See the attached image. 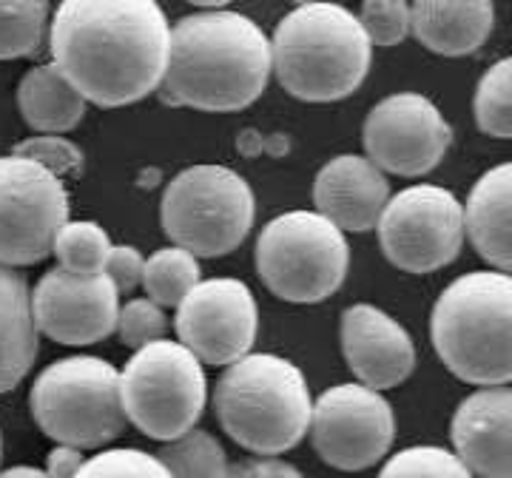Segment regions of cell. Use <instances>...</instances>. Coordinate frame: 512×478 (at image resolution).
Wrapping results in <instances>:
<instances>
[{"instance_id": "6da1fadb", "label": "cell", "mask_w": 512, "mask_h": 478, "mask_svg": "<svg viewBox=\"0 0 512 478\" xmlns=\"http://www.w3.org/2000/svg\"><path fill=\"white\" fill-rule=\"evenodd\" d=\"M49 49L86 103L117 109L163 86L171 23L151 0H66L52 12Z\"/></svg>"}, {"instance_id": "7a4b0ae2", "label": "cell", "mask_w": 512, "mask_h": 478, "mask_svg": "<svg viewBox=\"0 0 512 478\" xmlns=\"http://www.w3.org/2000/svg\"><path fill=\"white\" fill-rule=\"evenodd\" d=\"M271 72V40L254 20L228 9H208L171 26V55L160 94L171 106L239 111L259 100Z\"/></svg>"}, {"instance_id": "3957f363", "label": "cell", "mask_w": 512, "mask_h": 478, "mask_svg": "<svg viewBox=\"0 0 512 478\" xmlns=\"http://www.w3.org/2000/svg\"><path fill=\"white\" fill-rule=\"evenodd\" d=\"M282 89L305 103L345 100L365 83L373 60L359 18L339 3H299L271 40Z\"/></svg>"}, {"instance_id": "277c9868", "label": "cell", "mask_w": 512, "mask_h": 478, "mask_svg": "<svg viewBox=\"0 0 512 478\" xmlns=\"http://www.w3.org/2000/svg\"><path fill=\"white\" fill-rule=\"evenodd\" d=\"M433 348L461 382L507 387L512 382V276L470 271L453 279L433 305Z\"/></svg>"}, {"instance_id": "5b68a950", "label": "cell", "mask_w": 512, "mask_h": 478, "mask_svg": "<svg viewBox=\"0 0 512 478\" xmlns=\"http://www.w3.org/2000/svg\"><path fill=\"white\" fill-rule=\"evenodd\" d=\"M222 430L245 450L276 459L311 430L313 402L302 370L274 353H248L214 387Z\"/></svg>"}, {"instance_id": "8992f818", "label": "cell", "mask_w": 512, "mask_h": 478, "mask_svg": "<svg viewBox=\"0 0 512 478\" xmlns=\"http://www.w3.org/2000/svg\"><path fill=\"white\" fill-rule=\"evenodd\" d=\"M29 405L49 439L77 450L114 442L128 424L120 370L97 356H66L40 370Z\"/></svg>"}, {"instance_id": "52a82bcc", "label": "cell", "mask_w": 512, "mask_h": 478, "mask_svg": "<svg viewBox=\"0 0 512 478\" xmlns=\"http://www.w3.org/2000/svg\"><path fill=\"white\" fill-rule=\"evenodd\" d=\"M348 268V239L316 211L279 214L256 239V271L265 288L293 305L325 302L342 288Z\"/></svg>"}, {"instance_id": "ba28073f", "label": "cell", "mask_w": 512, "mask_h": 478, "mask_svg": "<svg viewBox=\"0 0 512 478\" xmlns=\"http://www.w3.org/2000/svg\"><path fill=\"white\" fill-rule=\"evenodd\" d=\"M168 239L194 257H225L245 242L256 217L251 185L228 166H191L163 194Z\"/></svg>"}, {"instance_id": "9c48e42d", "label": "cell", "mask_w": 512, "mask_h": 478, "mask_svg": "<svg viewBox=\"0 0 512 478\" xmlns=\"http://www.w3.org/2000/svg\"><path fill=\"white\" fill-rule=\"evenodd\" d=\"M126 419L143 436L174 442L200 422L208 382L202 362L180 342H151L134 350L120 370Z\"/></svg>"}, {"instance_id": "30bf717a", "label": "cell", "mask_w": 512, "mask_h": 478, "mask_svg": "<svg viewBox=\"0 0 512 478\" xmlns=\"http://www.w3.org/2000/svg\"><path fill=\"white\" fill-rule=\"evenodd\" d=\"M376 234L382 254L399 271L433 274L461 254L464 205L441 185H410L387 200Z\"/></svg>"}, {"instance_id": "8fae6325", "label": "cell", "mask_w": 512, "mask_h": 478, "mask_svg": "<svg viewBox=\"0 0 512 478\" xmlns=\"http://www.w3.org/2000/svg\"><path fill=\"white\" fill-rule=\"evenodd\" d=\"M69 222L63 180L26 157H0V265L23 268L52 254L55 237Z\"/></svg>"}, {"instance_id": "7c38bea8", "label": "cell", "mask_w": 512, "mask_h": 478, "mask_svg": "<svg viewBox=\"0 0 512 478\" xmlns=\"http://www.w3.org/2000/svg\"><path fill=\"white\" fill-rule=\"evenodd\" d=\"M308 433L313 450L325 464L345 473H359L379 464L393 447L396 416L379 390L345 382L328 387L316 399Z\"/></svg>"}, {"instance_id": "4fadbf2b", "label": "cell", "mask_w": 512, "mask_h": 478, "mask_svg": "<svg viewBox=\"0 0 512 478\" xmlns=\"http://www.w3.org/2000/svg\"><path fill=\"white\" fill-rule=\"evenodd\" d=\"M367 160L379 171L421 177L439 166L453 143V129L439 106L419 92H396L365 117Z\"/></svg>"}, {"instance_id": "5bb4252c", "label": "cell", "mask_w": 512, "mask_h": 478, "mask_svg": "<svg viewBox=\"0 0 512 478\" xmlns=\"http://www.w3.org/2000/svg\"><path fill=\"white\" fill-rule=\"evenodd\" d=\"M259 308L242 279L217 276L200 285L177 305V336L205 365L228 368L245 359L256 342Z\"/></svg>"}, {"instance_id": "9a60e30c", "label": "cell", "mask_w": 512, "mask_h": 478, "mask_svg": "<svg viewBox=\"0 0 512 478\" xmlns=\"http://www.w3.org/2000/svg\"><path fill=\"white\" fill-rule=\"evenodd\" d=\"M120 294L106 274L74 276L52 268L32 291V316L37 333L57 345L83 348L117 331Z\"/></svg>"}, {"instance_id": "2e32d148", "label": "cell", "mask_w": 512, "mask_h": 478, "mask_svg": "<svg viewBox=\"0 0 512 478\" xmlns=\"http://www.w3.org/2000/svg\"><path fill=\"white\" fill-rule=\"evenodd\" d=\"M342 353L359 385L390 390L416 368V345L402 325L376 305H350L342 313Z\"/></svg>"}, {"instance_id": "e0dca14e", "label": "cell", "mask_w": 512, "mask_h": 478, "mask_svg": "<svg viewBox=\"0 0 512 478\" xmlns=\"http://www.w3.org/2000/svg\"><path fill=\"white\" fill-rule=\"evenodd\" d=\"M450 439L476 478H512V387L470 393L453 413Z\"/></svg>"}, {"instance_id": "ac0fdd59", "label": "cell", "mask_w": 512, "mask_h": 478, "mask_svg": "<svg viewBox=\"0 0 512 478\" xmlns=\"http://www.w3.org/2000/svg\"><path fill=\"white\" fill-rule=\"evenodd\" d=\"M390 200V183L384 171L359 154H339L328 160L313 183L316 214L333 222L342 234H365L376 228Z\"/></svg>"}, {"instance_id": "d6986e66", "label": "cell", "mask_w": 512, "mask_h": 478, "mask_svg": "<svg viewBox=\"0 0 512 478\" xmlns=\"http://www.w3.org/2000/svg\"><path fill=\"white\" fill-rule=\"evenodd\" d=\"M464 231L493 271L512 276V160L478 177L464 203Z\"/></svg>"}, {"instance_id": "ffe728a7", "label": "cell", "mask_w": 512, "mask_h": 478, "mask_svg": "<svg viewBox=\"0 0 512 478\" xmlns=\"http://www.w3.org/2000/svg\"><path fill=\"white\" fill-rule=\"evenodd\" d=\"M495 26V6L487 0L444 3L419 0L410 6V32L424 49L441 57L473 55Z\"/></svg>"}, {"instance_id": "44dd1931", "label": "cell", "mask_w": 512, "mask_h": 478, "mask_svg": "<svg viewBox=\"0 0 512 478\" xmlns=\"http://www.w3.org/2000/svg\"><path fill=\"white\" fill-rule=\"evenodd\" d=\"M37 328L29 282L0 265V393H9L32 370Z\"/></svg>"}, {"instance_id": "7402d4cb", "label": "cell", "mask_w": 512, "mask_h": 478, "mask_svg": "<svg viewBox=\"0 0 512 478\" xmlns=\"http://www.w3.org/2000/svg\"><path fill=\"white\" fill-rule=\"evenodd\" d=\"M18 109L26 126L37 134H63L83 120L86 100L60 74L55 63H40L20 80Z\"/></svg>"}, {"instance_id": "603a6c76", "label": "cell", "mask_w": 512, "mask_h": 478, "mask_svg": "<svg viewBox=\"0 0 512 478\" xmlns=\"http://www.w3.org/2000/svg\"><path fill=\"white\" fill-rule=\"evenodd\" d=\"M200 276V259L194 254H188L177 245L160 248L157 254L146 259V271H143L146 299L160 308H177L185 296L200 285Z\"/></svg>"}, {"instance_id": "cb8c5ba5", "label": "cell", "mask_w": 512, "mask_h": 478, "mask_svg": "<svg viewBox=\"0 0 512 478\" xmlns=\"http://www.w3.org/2000/svg\"><path fill=\"white\" fill-rule=\"evenodd\" d=\"M157 459L171 478H225L231 467L222 444L200 427L174 442H165Z\"/></svg>"}, {"instance_id": "d4e9b609", "label": "cell", "mask_w": 512, "mask_h": 478, "mask_svg": "<svg viewBox=\"0 0 512 478\" xmlns=\"http://www.w3.org/2000/svg\"><path fill=\"white\" fill-rule=\"evenodd\" d=\"M109 234L97 222H66L55 237L52 254L57 257V268L74 276H94L106 271L111 254Z\"/></svg>"}, {"instance_id": "484cf974", "label": "cell", "mask_w": 512, "mask_h": 478, "mask_svg": "<svg viewBox=\"0 0 512 478\" xmlns=\"http://www.w3.org/2000/svg\"><path fill=\"white\" fill-rule=\"evenodd\" d=\"M52 9L37 0L0 3V60L35 55L49 35Z\"/></svg>"}, {"instance_id": "4316f807", "label": "cell", "mask_w": 512, "mask_h": 478, "mask_svg": "<svg viewBox=\"0 0 512 478\" xmlns=\"http://www.w3.org/2000/svg\"><path fill=\"white\" fill-rule=\"evenodd\" d=\"M478 129L498 140H512V57L493 63L473 94Z\"/></svg>"}, {"instance_id": "83f0119b", "label": "cell", "mask_w": 512, "mask_h": 478, "mask_svg": "<svg viewBox=\"0 0 512 478\" xmlns=\"http://www.w3.org/2000/svg\"><path fill=\"white\" fill-rule=\"evenodd\" d=\"M376 478H476L458 459L453 450L436 444L404 447L396 456L384 461Z\"/></svg>"}, {"instance_id": "f1b7e54d", "label": "cell", "mask_w": 512, "mask_h": 478, "mask_svg": "<svg viewBox=\"0 0 512 478\" xmlns=\"http://www.w3.org/2000/svg\"><path fill=\"white\" fill-rule=\"evenodd\" d=\"M74 478H171L157 456L137 447H114L86 459Z\"/></svg>"}, {"instance_id": "f546056e", "label": "cell", "mask_w": 512, "mask_h": 478, "mask_svg": "<svg viewBox=\"0 0 512 478\" xmlns=\"http://www.w3.org/2000/svg\"><path fill=\"white\" fill-rule=\"evenodd\" d=\"M12 154L32 160L40 168H46L49 174H55L57 180L66 177H80L83 171V151L74 146L72 140H63L60 134H35L29 140H23L20 146H15Z\"/></svg>"}, {"instance_id": "4dcf8cb0", "label": "cell", "mask_w": 512, "mask_h": 478, "mask_svg": "<svg viewBox=\"0 0 512 478\" xmlns=\"http://www.w3.org/2000/svg\"><path fill=\"white\" fill-rule=\"evenodd\" d=\"M356 18L370 46H399L410 35V3L402 0H367Z\"/></svg>"}, {"instance_id": "1f68e13d", "label": "cell", "mask_w": 512, "mask_h": 478, "mask_svg": "<svg viewBox=\"0 0 512 478\" xmlns=\"http://www.w3.org/2000/svg\"><path fill=\"white\" fill-rule=\"evenodd\" d=\"M168 331V319L160 305H154L151 299H131L126 305H120L117 313V333L123 339V345L140 350L165 339Z\"/></svg>"}, {"instance_id": "d6a6232c", "label": "cell", "mask_w": 512, "mask_h": 478, "mask_svg": "<svg viewBox=\"0 0 512 478\" xmlns=\"http://www.w3.org/2000/svg\"><path fill=\"white\" fill-rule=\"evenodd\" d=\"M143 271H146V259L137 248L114 245L103 274L109 276V282L114 285L117 294H131L137 285H143Z\"/></svg>"}, {"instance_id": "836d02e7", "label": "cell", "mask_w": 512, "mask_h": 478, "mask_svg": "<svg viewBox=\"0 0 512 478\" xmlns=\"http://www.w3.org/2000/svg\"><path fill=\"white\" fill-rule=\"evenodd\" d=\"M225 478H305L293 464L282 459H242L228 467Z\"/></svg>"}, {"instance_id": "e575fe53", "label": "cell", "mask_w": 512, "mask_h": 478, "mask_svg": "<svg viewBox=\"0 0 512 478\" xmlns=\"http://www.w3.org/2000/svg\"><path fill=\"white\" fill-rule=\"evenodd\" d=\"M83 464H86L83 450L66 447V444H57L55 450L49 453V459H46V470H43V473L49 478H74L83 470Z\"/></svg>"}, {"instance_id": "d590c367", "label": "cell", "mask_w": 512, "mask_h": 478, "mask_svg": "<svg viewBox=\"0 0 512 478\" xmlns=\"http://www.w3.org/2000/svg\"><path fill=\"white\" fill-rule=\"evenodd\" d=\"M239 151L242 154H262L265 151V137L256 131H242L239 134Z\"/></svg>"}, {"instance_id": "8d00e7d4", "label": "cell", "mask_w": 512, "mask_h": 478, "mask_svg": "<svg viewBox=\"0 0 512 478\" xmlns=\"http://www.w3.org/2000/svg\"><path fill=\"white\" fill-rule=\"evenodd\" d=\"M0 478H49L40 467H29V464H18L9 470H0Z\"/></svg>"}, {"instance_id": "74e56055", "label": "cell", "mask_w": 512, "mask_h": 478, "mask_svg": "<svg viewBox=\"0 0 512 478\" xmlns=\"http://www.w3.org/2000/svg\"><path fill=\"white\" fill-rule=\"evenodd\" d=\"M0 456H3V439H0Z\"/></svg>"}]
</instances>
